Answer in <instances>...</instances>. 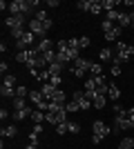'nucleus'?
Instances as JSON below:
<instances>
[{
  "mask_svg": "<svg viewBox=\"0 0 134 149\" xmlns=\"http://www.w3.org/2000/svg\"><path fill=\"white\" fill-rule=\"evenodd\" d=\"M7 118H9V111H7V109H2V111H0V120H2V123H5Z\"/></svg>",
  "mask_w": 134,
  "mask_h": 149,
  "instance_id": "c03bdc74",
  "label": "nucleus"
},
{
  "mask_svg": "<svg viewBox=\"0 0 134 149\" xmlns=\"http://www.w3.org/2000/svg\"><path fill=\"white\" fill-rule=\"evenodd\" d=\"M65 109H67V113H76L78 109H81V107H78V102H76V100H69V102L65 105Z\"/></svg>",
  "mask_w": 134,
  "mask_h": 149,
  "instance_id": "c85d7f7f",
  "label": "nucleus"
},
{
  "mask_svg": "<svg viewBox=\"0 0 134 149\" xmlns=\"http://www.w3.org/2000/svg\"><path fill=\"white\" fill-rule=\"evenodd\" d=\"M105 102H107V98H105L103 93H96L94 100H92V105H94L96 109H103V107H105Z\"/></svg>",
  "mask_w": 134,
  "mask_h": 149,
  "instance_id": "a211bd4d",
  "label": "nucleus"
},
{
  "mask_svg": "<svg viewBox=\"0 0 134 149\" xmlns=\"http://www.w3.org/2000/svg\"><path fill=\"white\" fill-rule=\"evenodd\" d=\"M27 96H29V89H27L25 85L16 87V98H27Z\"/></svg>",
  "mask_w": 134,
  "mask_h": 149,
  "instance_id": "c756f323",
  "label": "nucleus"
},
{
  "mask_svg": "<svg viewBox=\"0 0 134 149\" xmlns=\"http://www.w3.org/2000/svg\"><path fill=\"white\" fill-rule=\"evenodd\" d=\"M38 138H40V134H36V131H29V145H36V147H38Z\"/></svg>",
  "mask_w": 134,
  "mask_h": 149,
  "instance_id": "c9c22d12",
  "label": "nucleus"
},
{
  "mask_svg": "<svg viewBox=\"0 0 134 149\" xmlns=\"http://www.w3.org/2000/svg\"><path fill=\"white\" fill-rule=\"evenodd\" d=\"M107 96H109L112 100H119V98H121V89H119L114 82H112V85H109V89H107Z\"/></svg>",
  "mask_w": 134,
  "mask_h": 149,
  "instance_id": "5701e85b",
  "label": "nucleus"
},
{
  "mask_svg": "<svg viewBox=\"0 0 134 149\" xmlns=\"http://www.w3.org/2000/svg\"><path fill=\"white\" fill-rule=\"evenodd\" d=\"M2 85H9V87H16V76L13 74H7L5 80H2Z\"/></svg>",
  "mask_w": 134,
  "mask_h": 149,
  "instance_id": "473e14b6",
  "label": "nucleus"
},
{
  "mask_svg": "<svg viewBox=\"0 0 134 149\" xmlns=\"http://www.w3.org/2000/svg\"><path fill=\"white\" fill-rule=\"evenodd\" d=\"M7 69H9V65L2 60V62H0V71H2V76H7Z\"/></svg>",
  "mask_w": 134,
  "mask_h": 149,
  "instance_id": "37998d69",
  "label": "nucleus"
},
{
  "mask_svg": "<svg viewBox=\"0 0 134 149\" xmlns=\"http://www.w3.org/2000/svg\"><path fill=\"white\" fill-rule=\"evenodd\" d=\"M74 67H76V69H83V71H89L92 60H87V58H78V60H74Z\"/></svg>",
  "mask_w": 134,
  "mask_h": 149,
  "instance_id": "4468645a",
  "label": "nucleus"
},
{
  "mask_svg": "<svg viewBox=\"0 0 134 149\" xmlns=\"http://www.w3.org/2000/svg\"><path fill=\"white\" fill-rule=\"evenodd\" d=\"M130 58H134V47L128 42H116V54H114V65H123L130 62Z\"/></svg>",
  "mask_w": 134,
  "mask_h": 149,
  "instance_id": "f257e3e1",
  "label": "nucleus"
},
{
  "mask_svg": "<svg viewBox=\"0 0 134 149\" xmlns=\"http://www.w3.org/2000/svg\"><path fill=\"white\" fill-rule=\"evenodd\" d=\"M72 100H76V102H78V107H81L83 111H85V109H89V107H92V100H89L87 96H85V91H78V89H76V91H74V96H72Z\"/></svg>",
  "mask_w": 134,
  "mask_h": 149,
  "instance_id": "423d86ee",
  "label": "nucleus"
},
{
  "mask_svg": "<svg viewBox=\"0 0 134 149\" xmlns=\"http://www.w3.org/2000/svg\"><path fill=\"white\" fill-rule=\"evenodd\" d=\"M67 123H69V120H67ZM67 123L56 125V134H58V136H65V134H69V127H67Z\"/></svg>",
  "mask_w": 134,
  "mask_h": 149,
  "instance_id": "cd10ccee",
  "label": "nucleus"
},
{
  "mask_svg": "<svg viewBox=\"0 0 134 149\" xmlns=\"http://www.w3.org/2000/svg\"><path fill=\"white\" fill-rule=\"evenodd\" d=\"M36 56H38V49H36V47H32V49L18 51V54H16V60H18L20 65H27V62L32 60V58H36Z\"/></svg>",
  "mask_w": 134,
  "mask_h": 149,
  "instance_id": "39448f33",
  "label": "nucleus"
},
{
  "mask_svg": "<svg viewBox=\"0 0 134 149\" xmlns=\"http://www.w3.org/2000/svg\"><path fill=\"white\" fill-rule=\"evenodd\" d=\"M0 134H2V138H13L16 134H18V127H16V125H9V127H5Z\"/></svg>",
  "mask_w": 134,
  "mask_h": 149,
  "instance_id": "6ab92c4d",
  "label": "nucleus"
},
{
  "mask_svg": "<svg viewBox=\"0 0 134 149\" xmlns=\"http://www.w3.org/2000/svg\"><path fill=\"white\" fill-rule=\"evenodd\" d=\"M29 31H32L34 36H43L45 38V33L51 29V18L47 20V22H40V20H29Z\"/></svg>",
  "mask_w": 134,
  "mask_h": 149,
  "instance_id": "f03ea898",
  "label": "nucleus"
},
{
  "mask_svg": "<svg viewBox=\"0 0 134 149\" xmlns=\"http://www.w3.org/2000/svg\"><path fill=\"white\" fill-rule=\"evenodd\" d=\"M32 113H34L32 107H25V109H20V111L13 113V120H16V123H20V120H25V118H32Z\"/></svg>",
  "mask_w": 134,
  "mask_h": 149,
  "instance_id": "9d476101",
  "label": "nucleus"
},
{
  "mask_svg": "<svg viewBox=\"0 0 134 149\" xmlns=\"http://www.w3.org/2000/svg\"><path fill=\"white\" fill-rule=\"evenodd\" d=\"M0 93H2L5 98H16V87H9V85H2V87H0Z\"/></svg>",
  "mask_w": 134,
  "mask_h": 149,
  "instance_id": "aec40b11",
  "label": "nucleus"
},
{
  "mask_svg": "<svg viewBox=\"0 0 134 149\" xmlns=\"http://www.w3.org/2000/svg\"><path fill=\"white\" fill-rule=\"evenodd\" d=\"M101 140H103V136H96V134H92V143H94V145H98Z\"/></svg>",
  "mask_w": 134,
  "mask_h": 149,
  "instance_id": "a18cd8bd",
  "label": "nucleus"
},
{
  "mask_svg": "<svg viewBox=\"0 0 134 149\" xmlns=\"http://www.w3.org/2000/svg\"><path fill=\"white\" fill-rule=\"evenodd\" d=\"M49 82H51V85H54L56 89H60V76H51V78H49Z\"/></svg>",
  "mask_w": 134,
  "mask_h": 149,
  "instance_id": "a19ab883",
  "label": "nucleus"
},
{
  "mask_svg": "<svg viewBox=\"0 0 134 149\" xmlns=\"http://www.w3.org/2000/svg\"><path fill=\"white\" fill-rule=\"evenodd\" d=\"M132 47H134V38H132Z\"/></svg>",
  "mask_w": 134,
  "mask_h": 149,
  "instance_id": "3c124183",
  "label": "nucleus"
},
{
  "mask_svg": "<svg viewBox=\"0 0 134 149\" xmlns=\"http://www.w3.org/2000/svg\"><path fill=\"white\" fill-rule=\"evenodd\" d=\"M85 91H96V85H94V78H87V80H85Z\"/></svg>",
  "mask_w": 134,
  "mask_h": 149,
  "instance_id": "e433bc0d",
  "label": "nucleus"
},
{
  "mask_svg": "<svg viewBox=\"0 0 134 149\" xmlns=\"http://www.w3.org/2000/svg\"><path fill=\"white\" fill-rule=\"evenodd\" d=\"M34 20L47 22V20H49V16H47V11H45V9H36V11H34Z\"/></svg>",
  "mask_w": 134,
  "mask_h": 149,
  "instance_id": "b1692460",
  "label": "nucleus"
},
{
  "mask_svg": "<svg viewBox=\"0 0 134 149\" xmlns=\"http://www.w3.org/2000/svg\"><path fill=\"white\" fill-rule=\"evenodd\" d=\"M109 74H112V76H121V65H114V62H112V69H109Z\"/></svg>",
  "mask_w": 134,
  "mask_h": 149,
  "instance_id": "ea45409f",
  "label": "nucleus"
},
{
  "mask_svg": "<svg viewBox=\"0 0 134 149\" xmlns=\"http://www.w3.org/2000/svg\"><path fill=\"white\" fill-rule=\"evenodd\" d=\"M49 78H51L49 69H43V71H38V78H36V80L38 82H49Z\"/></svg>",
  "mask_w": 134,
  "mask_h": 149,
  "instance_id": "a878e982",
  "label": "nucleus"
},
{
  "mask_svg": "<svg viewBox=\"0 0 134 149\" xmlns=\"http://www.w3.org/2000/svg\"><path fill=\"white\" fill-rule=\"evenodd\" d=\"M69 49H74V51L81 54V42H78V38H69Z\"/></svg>",
  "mask_w": 134,
  "mask_h": 149,
  "instance_id": "f704fd0d",
  "label": "nucleus"
},
{
  "mask_svg": "<svg viewBox=\"0 0 134 149\" xmlns=\"http://www.w3.org/2000/svg\"><path fill=\"white\" fill-rule=\"evenodd\" d=\"M128 116H130V120H134V107H130V109H128Z\"/></svg>",
  "mask_w": 134,
  "mask_h": 149,
  "instance_id": "09e8293b",
  "label": "nucleus"
},
{
  "mask_svg": "<svg viewBox=\"0 0 134 149\" xmlns=\"http://www.w3.org/2000/svg\"><path fill=\"white\" fill-rule=\"evenodd\" d=\"M101 11H103V7H101V0H89V13L98 16Z\"/></svg>",
  "mask_w": 134,
  "mask_h": 149,
  "instance_id": "4be33fe9",
  "label": "nucleus"
},
{
  "mask_svg": "<svg viewBox=\"0 0 134 149\" xmlns=\"http://www.w3.org/2000/svg\"><path fill=\"white\" fill-rule=\"evenodd\" d=\"M47 7H58V0H47Z\"/></svg>",
  "mask_w": 134,
  "mask_h": 149,
  "instance_id": "de8ad7c7",
  "label": "nucleus"
},
{
  "mask_svg": "<svg viewBox=\"0 0 134 149\" xmlns=\"http://www.w3.org/2000/svg\"><path fill=\"white\" fill-rule=\"evenodd\" d=\"M119 149H134V140L132 138H123L119 143Z\"/></svg>",
  "mask_w": 134,
  "mask_h": 149,
  "instance_id": "bb28decb",
  "label": "nucleus"
},
{
  "mask_svg": "<svg viewBox=\"0 0 134 149\" xmlns=\"http://www.w3.org/2000/svg\"><path fill=\"white\" fill-rule=\"evenodd\" d=\"M67 127H69V134H78V131H81V125H78V123H72V120L67 123Z\"/></svg>",
  "mask_w": 134,
  "mask_h": 149,
  "instance_id": "4c0bfd02",
  "label": "nucleus"
},
{
  "mask_svg": "<svg viewBox=\"0 0 134 149\" xmlns=\"http://www.w3.org/2000/svg\"><path fill=\"white\" fill-rule=\"evenodd\" d=\"M25 107H27L25 98H13V109H16V111H20V109H25Z\"/></svg>",
  "mask_w": 134,
  "mask_h": 149,
  "instance_id": "7c9ffc66",
  "label": "nucleus"
},
{
  "mask_svg": "<svg viewBox=\"0 0 134 149\" xmlns=\"http://www.w3.org/2000/svg\"><path fill=\"white\" fill-rule=\"evenodd\" d=\"M36 49H38V54H47V51L54 49V40H49V38H40V42L36 45Z\"/></svg>",
  "mask_w": 134,
  "mask_h": 149,
  "instance_id": "1a4fd4ad",
  "label": "nucleus"
},
{
  "mask_svg": "<svg viewBox=\"0 0 134 149\" xmlns=\"http://www.w3.org/2000/svg\"><path fill=\"white\" fill-rule=\"evenodd\" d=\"M119 5H121L119 0H101L103 11H114V7H119Z\"/></svg>",
  "mask_w": 134,
  "mask_h": 149,
  "instance_id": "dca6fc26",
  "label": "nucleus"
},
{
  "mask_svg": "<svg viewBox=\"0 0 134 149\" xmlns=\"http://www.w3.org/2000/svg\"><path fill=\"white\" fill-rule=\"evenodd\" d=\"M112 111H114V113H121L123 107H121V105H114V107H112Z\"/></svg>",
  "mask_w": 134,
  "mask_h": 149,
  "instance_id": "49530a36",
  "label": "nucleus"
},
{
  "mask_svg": "<svg viewBox=\"0 0 134 149\" xmlns=\"http://www.w3.org/2000/svg\"><path fill=\"white\" fill-rule=\"evenodd\" d=\"M121 13L123 11H119V9H114V11H105V20H109V22H119V20H121Z\"/></svg>",
  "mask_w": 134,
  "mask_h": 149,
  "instance_id": "412c9836",
  "label": "nucleus"
},
{
  "mask_svg": "<svg viewBox=\"0 0 134 149\" xmlns=\"http://www.w3.org/2000/svg\"><path fill=\"white\" fill-rule=\"evenodd\" d=\"M34 38H36V36H34L32 31L27 29V31H25V36H22V38L18 40V42H16V45H18V49H20V51H25V49H32V45H34Z\"/></svg>",
  "mask_w": 134,
  "mask_h": 149,
  "instance_id": "0eeeda50",
  "label": "nucleus"
},
{
  "mask_svg": "<svg viewBox=\"0 0 134 149\" xmlns=\"http://www.w3.org/2000/svg\"><path fill=\"white\" fill-rule=\"evenodd\" d=\"M45 118H47V111L34 109V113H32V120H34V125H43V123H45Z\"/></svg>",
  "mask_w": 134,
  "mask_h": 149,
  "instance_id": "ddd939ff",
  "label": "nucleus"
},
{
  "mask_svg": "<svg viewBox=\"0 0 134 149\" xmlns=\"http://www.w3.org/2000/svg\"><path fill=\"white\" fill-rule=\"evenodd\" d=\"M89 74H92V78H94V76H101V74H103L101 62H92V67H89Z\"/></svg>",
  "mask_w": 134,
  "mask_h": 149,
  "instance_id": "393cba45",
  "label": "nucleus"
},
{
  "mask_svg": "<svg viewBox=\"0 0 134 149\" xmlns=\"http://www.w3.org/2000/svg\"><path fill=\"white\" fill-rule=\"evenodd\" d=\"M47 69H49V74H51V76H60V74H63V69H65V65H60V62L56 60V62H51Z\"/></svg>",
  "mask_w": 134,
  "mask_h": 149,
  "instance_id": "2eb2a0df",
  "label": "nucleus"
},
{
  "mask_svg": "<svg viewBox=\"0 0 134 149\" xmlns=\"http://www.w3.org/2000/svg\"><path fill=\"white\" fill-rule=\"evenodd\" d=\"M92 131H94L96 136H109V134H112V127H109V125H105L103 123V120H94V123H92Z\"/></svg>",
  "mask_w": 134,
  "mask_h": 149,
  "instance_id": "20e7f679",
  "label": "nucleus"
},
{
  "mask_svg": "<svg viewBox=\"0 0 134 149\" xmlns=\"http://www.w3.org/2000/svg\"><path fill=\"white\" fill-rule=\"evenodd\" d=\"M78 42H81V49H85V47H89V42H92V40H89L87 36H81V38H78Z\"/></svg>",
  "mask_w": 134,
  "mask_h": 149,
  "instance_id": "58836bf2",
  "label": "nucleus"
},
{
  "mask_svg": "<svg viewBox=\"0 0 134 149\" xmlns=\"http://www.w3.org/2000/svg\"><path fill=\"white\" fill-rule=\"evenodd\" d=\"M49 102H56V105H67V96H65L60 89H58L56 93H54V98L49 100Z\"/></svg>",
  "mask_w": 134,
  "mask_h": 149,
  "instance_id": "f3484780",
  "label": "nucleus"
},
{
  "mask_svg": "<svg viewBox=\"0 0 134 149\" xmlns=\"http://www.w3.org/2000/svg\"><path fill=\"white\" fill-rule=\"evenodd\" d=\"M76 9H78V11H89V0H78Z\"/></svg>",
  "mask_w": 134,
  "mask_h": 149,
  "instance_id": "2f4dec72",
  "label": "nucleus"
},
{
  "mask_svg": "<svg viewBox=\"0 0 134 149\" xmlns=\"http://www.w3.org/2000/svg\"><path fill=\"white\" fill-rule=\"evenodd\" d=\"M121 33H123V29L119 25L114 27V29L112 31H107V33H103V36H105V40H107V42H114V40H119V38H121Z\"/></svg>",
  "mask_w": 134,
  "mask_h": 149,
  "instance_id": "9b49d317",
  "label": "nucleus"
},
{
  "mask_svg": "<svg viewBox=\"0 0 134 149\" xmlns=\"http://www.w3.org/2000/svg\"><path fill=\"white\" fill-rule=\"evenodd\" d=\"M72 71H74V76H76V78H85V74H87V71H83V69H76V67H72Z\"/></svg>",
  "mask_w": 134,
  "mask_h": 149,
  "instance_id": "79ce46f5",
  "label": "nucleus"
},
{
  "mask_svg": "<svg viewBox=\"0 0 134 149\" xmlns=\"http://www.w3.org/2000/svg\"><path fill=\"white\" fill-rule=\"evenodd\" d=\"M25 149H38V147H36V145H27Z\"/></svg>",
  "mask_w": 134,
  "mask_h": 149,
  "instance_id": "8fccbe9b",
  "label": "nucleus"
},
{
  "mask_svg": "<svg viewBox=\"0 0 134 149\" xmlns=\"http://www.w3.org/2000/svg\"><path fill=\"white\" fill-rule=\"evenodd\" d=\"M98 60L112 62V60H114V54H112V49H109V47H103V49L98 51Z\"/></svg>",
  "mask_w": 134,
  "mask_h": 149,
  "instance_id": "f8f14e48",
  "label": "nucleus"
},
{
  "mask_svg": "<svg viewBox=\"0 0 134 149\" xmlns=\"http://www.w3.org/2000/svg\"><path fill=\"white\" fill-rule=\"evenodd\" d=\"M101 27H103V33H107V31H112V29H114V22H109V20H103V22H101Z\"/></svg>",
  "mask_w": 134,
  "mask_h": 149,
  "instance_id": "72a5a7b5",
  "label": "nucleus"
},
{
  "mask_svg": "<svg viewBox=\"0 0 134 149\" xmlns=\"http://www.w3.org/2000/svg\"><path fill=\"white\" fill-rule=\"evenodd\" d=\"M58 89L54 87V85H51V82H43V85H40V93H43L45 96V100H51L54 98V93H56Z\"/></svg>",
  "mask_w": 134,
  "mask_h": 149,
  "instance_id": "6e6552de",
  "label": "nucleus"
},
{
  "mask_svg": "<svg viewBox=\"0 0 134 149\" xmlns=\"http://www.w3.org/2000/svg\"><path fill=\"white\" fill-rule=\"evenodd\" d=\"M5 25L9 27V31H11V29H18V27L29 25V22L25 20V16H22V13H18V16H7V18H5Z\"/></svg>",
  "mask_w": 134,
  "mask_h": 149,
  "instance_id": "7ed1b4c3",
  "label": "nucleus"
}]
</instances>
